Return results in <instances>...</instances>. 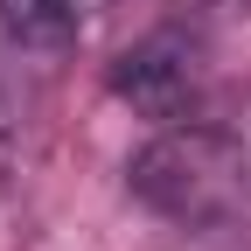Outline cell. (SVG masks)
I'll list each match as a JSON object with an SVG mask.
<instances>
[{
  "instance_id": "cell-1",
  "label": "cell",
  "mask_w": 251,
  "mask_h": 251,
  "mask_svg": "<svg viewBox=\"0 0 251 251\" xmlns=\"http://www.w3.org/2000/svg\"><path fill=\"white\" fill-rule=\"evenodd\" d=\"M126 188L181 230H216L251 209V147L224 126L181 119L161 126L126 168Z\"/></svg>"
},
{
  "instance_id": "cell-2",
  "label": "cell",
  "mask_w": 251,
  "mask_h": 251,
  "mask_svg": "<svg viewBox=\"0 0 251 251\" xmlns=\"http://www.w3.org/2000/svg\"><path fill=\"white\" fill-rule=\"evenodd\" d=\"M112 91H119L140 119H153V126H181L188 105H196V91H202V49H196V35L161 28V35L133 42V49L112 63Z\"/></svg>"
},
{
  "instance_id": "cell-3",
  "label": "cell",
  "mask_w": 251,
  "mask_h": 251,
  "mask_svg": "<svg viewBox=\"0 0 251 251\" xmlns=\"http://www.w3.org/2000/svg\"><path fill=\"white\" fill-rule=\"evenodd\" d=\"M0 21H7L21 42H49V35L70 28V7H63V0H0Z\"/></svg>"
},
{
  "instance_id": "cell-4",
  "label": "cell",
  "mask_w": 251,
  "mask_h": 251,
  "mask_svg": "<svg viewBox=\"0 0 251 251\" xmlns=\"http://www.w3.org/2000/svg\"><path fill=\"white\" fill-rule=\"evenodd\" d=\"M63 7H70V21H84V14H98L105 0H63Z\"/></svg>"
},
{
  "instance_id": "cell-5",
  "label": "cell",
  "mask_w": 251,
  "mask_h": 251,
  "mask_svg": "<svg viewBox=\"0 0 251 251\" xmlns=\"http://www.w3.org/2000/svg\"><path fill=\"white\" fill-rule=\"evenodd\" d=\"M230 7H251V0H230Z\"/></svg>"
}]
</instances>
